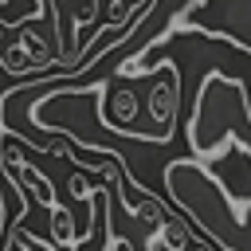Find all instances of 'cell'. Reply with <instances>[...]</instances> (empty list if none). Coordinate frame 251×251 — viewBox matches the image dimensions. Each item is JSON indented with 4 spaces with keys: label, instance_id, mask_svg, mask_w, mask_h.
Segmentation results:
<instances>
[{
    "label": "cell",
    "instance_id": "cell-2",
    "mask_svg": "<svg viewBox=\"0 0 251 251\" xmlns=\"http://www.w3.org/2000/svg\"><path fill=\"white\" fill-rule=\"evenodd\" d=\"M231 137L251 157V110H247V94H243L239 82L212 75L200 86V98H196L192 118H188V149L208 161V157L224 153V145Z\"/></svg>",
    "mask_w": 251,
    "mask_h": 251
},
{
    "label": "cell",
    "instance_id": "cell-5",
    "mask_svg": "<svg viewBox=\"0 0 251 251\" xmlns=\"http://www.w3.org/2000/svg\"><path fill=\"white\" fill-rule=\"evenodd\" d=\"M71 192H75L78 200H94V192H90V180H86L82 173H75V176H71Z\"/></svg>",
    "mask_w": 251,
    "mask_h": 251
},
{
    "label": "cell",
    "instance_id": "cell-3",
    "mask_svg": "<svg viewBox=\"0 0 251 251\" xmlns=\"http://www.w3.org/2000/svg\"><path fill=\"white\" fill-rule=\"evenodd\" d=\"M161 251H188V243H192V227H188V220H180V216H165L161 224H157V239H153Z\"/></svg>",
    "mask_w": 251,
    "mask_h": 251
},
{
    "label": "cell",
    "instance_id": "cell-1",
    "mask_svg": "<svg viewBox=\"0 0 251 251\" xmlns=\"http://www.w3.org/2000/svg\"><path fill=\"white\" fill-rule=\"evenodd\" d=\"M169 196L192 216L188 227H200L220 251H251V200L235 204L224 184L196 161H173L165 169Z\"/></svg>",
    "mask_w": 251,
    "mask_h": 251
},
{
    "label": "cell",
    "instance_id": "cell-7",
    "mask_svg": "<svg viewBox=\"0 0 251 251\" xmlns=\"http://www.w3.org/2000/svg\"><path fill=\"white\" fill-rule=\"evenodd\" d=\"M188 251H216V247H212L208 239H192V243H188Z\"/></svg>",
    "mask_w": 251,
    "mask_h": 251
},
{
    "label": "cell",
    "instance_id": "cell-4",
    "mask_svg": "<svg viewBox=\"0 0 251 251\" xmlns=\"http://www.w3.org/2000/svg\"><path fill=\"white\" fill-rule=\"evenodd\" d=\"M47 212H51V231H55V243H59V247H75V243L82 239V235L75 231V216H71L67 208H59V204H51Z\"/></svg>",
    "mask_w": 251,
    "mask_h": 251
},
{
    "label": "cell",
    "instance_id": "cell-6",
    "mask_svg": "<svg viewBox=\"0 0 251 251\" xmlns=\"http://www.w3.org/2000/svg\"><path fill=\"white\" fill-rule=\"evenodd\" d=\"M4 231H8V204H4V192H0V239H4Z\"/></svg>",
    "mask_w": 251,
    "mask_h": 251
}]
</instances>
